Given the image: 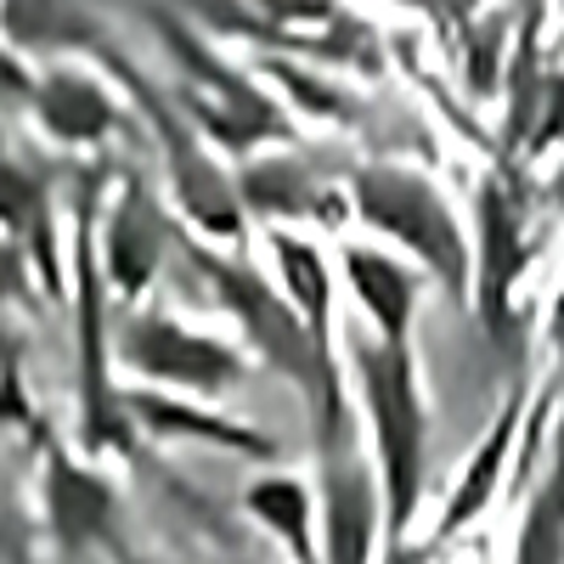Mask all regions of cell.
Segmentation results:
<instances>
[{"mask_svg": "<svg viewBox=\"0 0 564 564\" xmlns=\"http://www.w3.org/2000/svg\"><path fill=\"white\" fill-rule=\"evenodd\" d=\"M356 198H361V215L372 226L395 231V238L412 243L423 260H430L452 282V289H463V238H457V220L446 215V204L417 175L372 170V175L356 181Z\"/></svg>", "mask_w": 564, "mask_h": 564, "instance_id": "cell-1", "label": "cell"}, {"mask_svg": "<svg viewBox=\"0 0 564 564\" xmlns=\"http://www.w3.org/2000/svg\"><path fill=\"white\" fill-rule=\"evenodd\" d=\"M367 401L379 417V441H384V468H390V520L406 525L412 513V486H417V395H412V361L401 350V339H390L384 350H367Z\"/></svg>", "mask_w": 564, "mask_h": 564, "instance_id": "cell-2", "label": "cell"}, {"mask_svg": "<svg viewBox=\"0 0 564 564\" xmlns=\"http://www.w3.org/2000/svg\"><path fill=\"white\" fill-rule=\"evenodd\" d=\"M130 361L135 367H153V372H170V379H186V384H220L231 372V356L204 345V339H186L175 322L153 316V322H135L130 327Z\"/></svg>", "mask_w": 564, "mask_h": 564, "instance_id": "cell-3", "label": "cell"}, {"mask_svg": "<svg viewBox=\"0 0 564 564\" xmlns=\"http://www.w3.org/2000/svg\"><path fill=\"white\" fill-rule=\"evenodd\" d=\"M345 260H350V276H356L367 311L379 316V327H384L390 339H401L406 334V316H412V282H406V271L390 265V260H379V254H367V249H345Z\"/></svg>", "mask_w": 564, "mask_h": 564, "instance_id": "cell-4", "label": "cell"}, {"mask_svg": "<svg viewBox=\"0 0 564 564\" xmlns=\"http://www.w3.org/2000/svg\"><path fill=\"white\" fill-rule=\"evenodd\" d=\"M153 243H159V238H153L148 215H141V198H130V209L119 215L113 238H108V254H113V271H119L124 289H135V282L153 271Z\"/></svg>", "mask_w": 564, "mask_h": 564, "instance_id": "cell-5", "label": "cell"}, {"mask_svg": "<svg viewBox=\"0 0 564 564\" xmlns=\"http://www.w3.org/2000/svg\"><path fill=\"white\" fill-rule=\"evenodd\" d=\"M45 113H52V130H63V135H90V130H102V119H108L102 97L90 85H79V79H57L52 97H45Z\"/></svg>", "mask_w": 564, "mask_h": 564, "instance_id": "cell-6", "label": "cell"}, {"mask_svg": "<svg viewBox=\"0 0 564 564\" xmlns=\"http://www.w3.org/2000/svg\"><path fill=\"white\" fill-rule=\"evenodd\" d=\"M558 525H564V435H558V480H553V491L531 513L520 564H558Z\"/></svg>", "mask_w": 564, "mask_h": 564, "instance_id": "cell-7", "label": "cell"}, {"mask_svg": "<svg viewBox=\"0 0 564 564\" xmlns=\"http://www.w3.org/2000/svg\"><path fill=\"white\" fill-rule=\"evenodd\" d=\"M508 435H513V417H502L497 423V435L486 441V452H480V463L468 468V480H463V491H457V502H452V513H446V531H457L468 513H475L486 497H491V480H497V463H502V452H508Z\"/></svg>", "mask_w": 564, "mask_h": 564, "instance_id": "cell-8", "label": "cell"}, {"mask_svg": "<svg viewBox=\"0 0 564 564\" xmlns=\"http://www.w3.org/2000/svg\"><path fill=\"white\" fill-rule=\"evenodd\" d=\"M276 254H282V271H289L294 300H300L305 316L322 327V305H327V271H322V260H316L305 243H294V238H276Z\"/></svg>", "mask_w": 564, "mask_h": 564, "instance_id": "cell-9", "label": "cell"}, {"mask_svg": "<svg viewBox=\"0 0 564 564\" xmlns=\"http://www.w3.org/2000/svg\"><path fill=\"white\" fill-rule=\"evenodd\" d=\"M254 508L265 513V520H276L282 531H289L300 553H311V547H305V502H300L294 486H265V491H254Z\"/></svg>", "mask_w": 564, "mask_h": 564, "instance_id": "cell-10", "label": "cell"}]
</instances>
